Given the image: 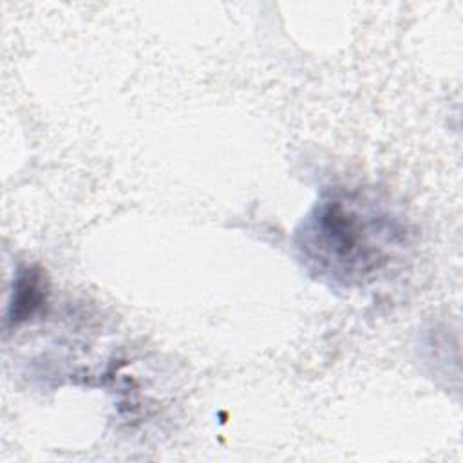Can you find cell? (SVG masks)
<instances>
[{"mask_svg":"<svg viewBox=\"0 0 463 463\" xmlns=\"http://www.w3.org/2000/svg\"><path fill=\"white\" fill-rule=\"evenodd\" d=\"M295 246L318 279L356 286L374 279L405 246V230L389 212L356 192H331L304 217Z\"/></svg>","mask_w":463,"mask_h":463,"instance_id":"cell-1","label":"cell"},{"mask_svg":"<svg viewBox=\"0 0 463 463\" xmlns=\"http://www.w3.org/2000/svg\"><path fill=\"white\" fill-rule=\"evenodd\" d=\"M47 284L45 277L38 268H25L16 275L13 297L9 302V322H22L34 315L45 302Z\"/></svg>","mask_w":463,"mask_h":463,"instance_id":"cell-2","label":"cell"}]
</instances>
